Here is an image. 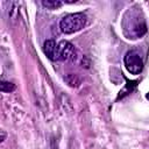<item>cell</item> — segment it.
<instances>
[{
	"label": "cell",
	"mask_w": 149,
	"mask_h": 149,
	"mask_svg": "<svg viewBox=\"0 0 149 149\" xmlns=\"http://www.w3.org/2000/svg\"><path fill=\"white\" fill-rule=\"evenodd\" d=\"M146 97H147V99H149V93H147V95H146Z\"/></svg>",
	"instance_id": "cell-10"
},
{
	"label": "cell",
	"mask_w": 149,
	"mask_h": 149,
	"mask_svg": "<svg viewBox=\"0 0 149 149\" xmlns=\"http://www.w3.org/2000/svg\"><path fill=\"white\" fill-rule=\"evenodd\" d=\"M127 29L130 30L129 36H130L132 38H137V37H140V36H142V35L146 33V30H147L144 21H143L141 17H139V16L133 17V15L130 16L129 26H125V30H127Z\"/></svg>",
	"instance_id": "cell-4"
},
{
	"label": "cell",
	"mask_w": 149,
	"mask_h": 149,
	"mask_svg": "<svg viewBox=\"0 0 149 149\" xmlns=\"http://www.w3.org/2000/svg\"><path fill=\"white\" fill-rule=\"evenodd\" d=\"M125 65L126 69L132 73V74H139L142 70H143V61L141 55L135 51V50H130L126 54L125 56Z\"/></svg>",
	"instance_id": "cell-2"
},
{
	"label": "cell",
	"mask_w": 149,
	"mask_h": 149,
	"mask_svg": "<svg viewBox=\"0 0 149 149\" xmlns=\"http://www.w3.org/2000/svg\"><path fill=\"white\" fill-rule=\"evenodd\" d=\"M76 61L77 59V51L74 47L68 41H61L57 44V61Z\"/></svg>",
	"instance_id": "cell-3"
},
{
	"label": "cell",
	"mask_w": 149,
	"mask_h": 149,
	"mask_svg": "<svg viewBox=\"0 0 149 149\" xmlns=\"http://www.w3.org/2000/svg\"><path fill=\"white\" fill-rule=\"evenodd\" d=\"M71 76V78H72V80H68V83H69V85H71V86H77L79 83H80V79L76 76V74H70Z\"/></svg>",
	"instance_id": "cell-9"
},
{
	"label": "cell",
	"mask_w": 149,
	"mask_h": 149,
	"mask_svg": "<svg viewBox=\"0 0 149 149\" xmlns=\"http://www.w3.org/2000/svg\"><path fill=\"white\" fill-rule=\"evenodd\" d=\"M42 5L49 9H56V8L61 7L63 5V2H61L58 0H47V1L44 0V1H42Z\"/></svg>",
	"instance_id": "cell-7"
},
{
	"label": "cell",
	"mask_w": 149,
	"mask_h": 149,
	"mask_svg": "<svg viewBox=\"0 0 149 149\" xmlns=\"http://www.w3.org/2000/svg\"><path fill=\"white\" fill-rule=\"evenodd\" d=\"M136 83H137V81H129V80L127 79V85H126V87H125L122 91H120L119 98H122V97H125L126 94L130 93V92L133 91V88L136 86Z\"/></svg>",
	"instance_id": "cell-6"
},
{
	"label": "cell",
	"mask_w": 149,
	"mask_h": 149,
	"mask_svg": "<svg viewBox=\"0 0 149 149\" xmlns=\"http://www.w3.org/2000/svg\"><path fill=\"white\" fill-rule=\"evenodd\" d=\"M43 51L51 61H57V45L54 40H48L43 44Z\"/></svg>",
	"instance_id": "cell-5"
},
{
	"label": "cell",
	"mask_w": 149,
	"mask_h": 149,
	"mask_svg": "<svg viewBox=\"0 0 149 149\" xmlns=\"http://www.w3.org/2000/svg\"><path fill=\"white\" fill-rule=\"evenodd\" d=\"M86 15L84 13H73L69 14L62 19L59 27L64 34H73L81 30L86 24Z\"/></svg>",
	"instance_id": "cell-1"
},
{
	"label": "cell",
	"mask_w": 149,
	"mask_h": 149,
	"mask_svg": "<svg viewBox=\"0 0 149 149\" xmlns=\"http://www.w3.org/2000/svg\"><path fill=\"white\" fill-rule=\"evenodd\" d=\"M0 88H1L2 92H12V91L15 90V85L9 83V81H1Z\"/></svg>",
	"instance_id": "cell-8"
}]
</instances>
